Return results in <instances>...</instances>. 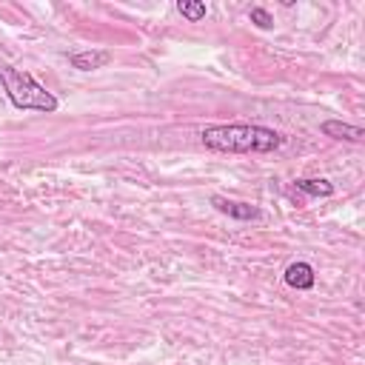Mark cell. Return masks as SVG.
<instances>
[{
    "label": "cell",
    "instance_id": "cell-6",
    "mask_svg": "<svg viewBox=\"0 0 365 365\" xmlns=\"http://www.w3.org/2000/svg\"><path fill=\"white\" fill-rule=\"evenodd\" d=\"M71 66L80 68V71H94V68H103L111 63V51H103V48H86V51H74L71 57Z\"/></svg>",
    "mask_w": 365,
    "mask_h": 365
},
{
    "label": "cell",
    "instance_id": "cell-8",
    "mask_svg": "<svg viewBox=\"0 0 365 365\" xmlns=\"http://www.w3.org/2000/svg\"><path fill=\"white\" fill-rule=\"evenodd\" d=\"M177 11H180L188 23H200V20H205V14H208L205 3H200V0H180V3H177Z\"/></svg>",
    "mask_w": 365,
    "mask_h": 365
},
{
    "label": "cell",
    "instance_id": "cell-5",
    "mask_svg": "<svg viewBox=\"0 0 365 365\" xmlns=\"http://www.w3.org/2000/svg\"><path fill=\"white\" fill-rule=\"evenodd\" d=\"M285 282L291 285V288H297V291H308V288H314V282H317V274H314V265L311 262H291L288 268H285Z\"/></svg>",
    "mask_w": 365,
    "mask_h": 365
},
{
    "label": "cell",
    "instance_id": "cell-1",
    "mask_svg": "<svg viewBox=\"0 0 365 365\" xmlns=\"http://www.w3.org/2000/svg\"><path fill=\"white\" fill-rule=\"evenodd\" d=\"M200 140L211 151L222 154H268L282 145V134L257 125V123H228V125H205Z\"/></svg>",
    "mask_w": 365,
    "mask_h": 365
},
{
    "label": "cell",
    "instance_id": "cell-7",
    "mask_svg": "<svg viewBox=\"0 0 365 365\" xmlns=\"http://www.w3.org/2000/svg\"><path fill=\"white\" fill-rule=\"evenodd\" d=\"M294 188L302 191V194H308V197H331V194H334V185H331L328 180H322V177H305V180H297Z\"/></svg>",
    "mask_w": 365,
    "mask_h": 365
},
{
    "label": "cell",
    "instance_id": "cell-4",
    "mask_svg": "<svg viewBox=\"0 0 365 365\" xmlns=\"http://www.w3.org/2000/svg\"><path fill=\"white\" fill-rule=\"evenodd\" d=\"M211 205H214L217 211L234 217V220H257V217H259V208H257V205H251V202H237V200H228V197H220V194L211 197Z\"/></svg>",
    "mask_w": 365,
    "mask_h": 365
},
{
    "label": "cell",
    "instance_id": "cell-9",
    "mask_svg": "<svg viewBox=\"0 0 365 365\" xmlns=\"http://www.w3.org/2000/svg\"><path fill=\"white\" fill-rule=\"evenodd\" d=\"M248 17H251V23H254L257 29H271V26H274V17H271L262 6H254V9L248 11Z\"/></svg>",
    "mask_w": 365,
    "mask_h": 365
},
{
    "label": "cell",
    "instance_id": "cell-2",
    "mask_svg": "<svg viewBox=\"0 0 365 365\" xmlns=\"http://www.w3.org/2000/svg\"><path fill=\"white\" fill-rule=\"evenodd\" d=\"M0 83H3L11 106L20 108V111H43V114H51L60 106L57 97L46 86H40L29 71L14 68V66H9L3 60H0Z\"/></svg>",
    "mask_w": 365,
    "mask_h": 365
},
{
    "label": "cell",
    "instance_id": "cell-3",
    "mask_svg": "<svg viewBox=\"0 0 365 365\" xmlns=\"http://www.w3.org/2000/svg\"><path fill=\"white\" fill-rule=\"evenodd\" d=\"M319 131L331 140H345V143H362L365 140V131L354 123H342V120H325L319 123Z\"/></svg>",
    "mask_w": 365,
    "mask_h": 365
}]
</instances>
